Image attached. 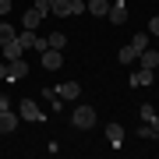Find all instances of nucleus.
Masks as SVG:
<instances>
[{
  "label": "nucleus",
  "mask_w": 159,
  "mask_h": 159,
  "mask_svg": "<svg viewBox=\"0 0 159 159\" xmlns=\"http://www.w3.org/2000/svg\"><path fill=\"white\" fill-rule=\"evenodd\" d=\"M46 43H50V50H64V46H67V35L53 32V35H46Z\"/></svg>",
  "instance_id": "nucleus-15"
},
{
  "label": "nucleus",
  "mask_w": 159,
  "mask_h": 159,
  "mask_svg": "<svg viewBox=\"0 0 159 159\" xmlns=\"http://www.w3.org/2000/svg\"><path fill=\"white\" fill-rule=\"evenodd\" d=\"M138 60H142V67L156 71V64H159V50H142V53H138Z\"/></svg>",
  "instance_id": "nucleus-13"
},
{
  "label": "nucleus",
  "mask_w": 159,
  "mask_h": 159,
  "mask_svg": "<svg viewBox=\"0 0 159 159\" xmlns=\"http://www.w3.org/2000/svg\"><path fill=\"white\" fill-rule=\"evenodd\" d=\"M0 50H4V60H21L25 46L18 43V35H14V39H11V43H4V46H0Z\"/></svg>",
  "instance_id": "nucleus-7"
},
{
  "label": "nucleus",
  "mask_w": 159,
  "mask_h": 159,
  "mask_svg": "<svg viewBox=\"0 0 159 159\" xmlns=\"http://www.w3.org/2000/svg\"><path fill=\"white\" fill-rule=\"evenodd\" d=\"M138 117H142V124H152V120H156V110L148 106V102H142V113H138Z\"/></svg>",
  "instance_id": "nucleus-18"
},
{
  "label": "nucleus",
  "mask_w": 159,
  "mask_h": 159,
  "mask_svg": "<svg viewBox=\"0 0 159 159\" xmlns=\"http://www.w3.org/2000/svg\"><path fill=\"white\" fill-rule=\"evenodd\" d=\"M39 60H43L46 71H60V67H64V53H60V50H43Z\"/></svg>",
  "instance_id": "nucleus-4"
},
{
  "label": "nucleus",
  "mask_w": 159,
  "mask_h": 159,
  "mask_svg": "<svg viewBox=\"0 0 159 159\" xmlns=\"http://www.w3.org/2000/svg\"><path fill=\"white\" fill-rule=\"evenodd\" d=\"M18 117L29 120V124H46V113L39 110V102H32V99H21V106H18Z\"/></svg>",
  "instance_id": "nucleus-1"
},
{
  "label": "nucleus",
  "mask_w": 159,
  "mask_h": 159,
  "mask_svg": "<svg viewBox=\"0 0 159 159\" xmlns=\"http://www.w3.org/2000/svg\"><path fill=\"white\" fill-rule=\"evenodd\" d=\"M85 11H89V14H96V18H106L110 0H89V4H85Z\"/></svg>",
  "instance_id": "nucleus-11"
},
{
  "label": "nucleus",
  "mask_w": 159,
  "mask_h": 159,
  "mask_svg": "<svg viewBox=\"0 0 159 159\" xmlns=\"http://www.w3.org/2000/svg\"><path fill=\"white\" fill-rule=\"evenodd\" d=\"M32 50H35V53H43V50H50V43H46L43 35H32Z\"/></svg>",
  "instance_id": "nucleus-21"
},
{
  "label": "nucleus",
  "mask_w": 159,
  "mask_h": 159,
  "mask_svg": "<svg viewBox=\"0 0 159 159\" xmlns=\"http://www.w3.org/2000/svg\"><path fill=\"white\" fill-rule=\"evenodd\" d=\"M25 74H29V64L25 60H7V78L11 81H21Z\"/></svg>",
  "instance_id": "nucleus-5"
},
{
  "label": "nucleus",
  "mask_w": 159,
  "mask_h": 159,
  "mask_svg": "<svg viewBox=\"0 0 159 159\" xmlns=\"http://www.w3.org/2000/svg\"><path fill=\"white\" fill-rule=\"evenodd\" d=\"M106 14H110V21H113V25H124V21H127V4H124V0H117Z\"/></svg>",
  "instance_id": "nucleus-8"
},
{
  "label": "nucleus",
  "mask_w": 159,
  "mask_h": 159,
  "mask_svg": "<svg viewBox=\"0 0 159 159\" xmlns=\"http://www.w3.org/2000/svg\"><path fill=\"white\" fill-rule=\"evenodd\" d=\"M152 131H156V138H159V113H156V120H152Z\"/></svg>",
  "instance_id": "nucleus-27"
},
{
  "label": "nucleus",
  "mask_w": 159,
  "mask_h": 159,
  "mask_svg": "<svg viewBox=\"0 0 159 159\" xmlns=\"http://www.w3.org/2000/svg\"><path fill=\"white\" fill-rule=\"evenodd\" d=\"M57 96L60 99H78L81 96V85H78V81H64V85H57Z\"/></svg>",
  "instance_id": "nucleus-9"
},
{
  "label": "nucleus",
  "mask_w": 159,
  "mask_h": 159,
  "mask_svg": "<svg viewBox=\"0 0 159 159\" xmlns=\"http://www.w3.org/2000/svg\"><path fill=\"white\" fill-rule=\"evenodd\" d=\"M35 11H39L43 18H46V14H53V0H35Z\"/></svg>",
  "instance_id": "nucleus-19"
},
{
  "label": "nucleus",
  "mask_w": 159,
  "mask_h": 159,
  "mask_svg": "<svg viewBox=\"0 0 159 159\" xmlns=\"http://www.w3.org/2000/svg\"><path fill=\"white\" fill-rule=\"evenodd\" d=\"M106 138H110L113 148H120V142H124V127H120V124H106Z\"/></svg>",
  "instance_id": "nucleus-12"
},
{
  "label": "nucleus",
  "mask_w": 159,
  "mask_h": 159,
  "mask_svg": "<svg viewBox=\"0 0 159 159\" xmlns=\"http://www.w3.org/2000/svg\"><path fill=\"white\" fill-rule=\"evenodd\" d=\"M11 7H14V0H0V18H4L7 11H11Z\"/></svg>",
  "instance_id": "nucleus-25"
},
{
  "label": "nucleus",
  "mask_w": 159,
  "mask_h": 159,
  "mask_svg": "<svg viewBox=\"0 0 159 159\" xmlns=\"http://www.w3.org/2000/svg\"><path fill=\"white\" fill-rule=\"evenodd\" d=\"M117 57H120V64H134V60H138V50H134V46H131V43H127V46H124V50H120V53H117Z\"/></svg>",
  "instance_id": "nucleus-16"
},
{
  "label": "nucleus",
  "mask_w": 159,
  "mask_h": 159,
  "mask_svg": "<svg viewBox=\"0 0 159 159\" xmlns=\"http://www.w3.org/2000/svg\"><path fill=\"white\" fill-rule=\"evenodd\" d=\"M78 131H89V127H96V110L92 106H78L74 110V120H71Z\"/></svg>",
  "instance_id": "nucleus-3"
},
{
  "label": "nucleus",
  "mask_w": 159,
  "mask_h": 159,
  "mask_svg": "<svg viewBox=\"0 0 159 159\" xmlns=\"http://www.w3.org/2000/svg\"><path fill=\"white\" fill-rule=\"evenodd\" d=\"M148 35H159V14L152 18V21H148Z\"/></svg>",
  "instance_id": "nucleus-24"
},
{
  "label": "nucleus",
  "mask_w": 159,
  "mask_h": 159,
  "mask_svg": "<svg viewBox=\"0 0 159 159\" xmlns=\"http://www.w3.org/2000/svg\"><path fill=\"white\" fill-rule=\"evenodd\" d=\"M156 71H159V64H156Z\"/></svg>",
  "instance_id": "nucleus-29"
},
{
  "label": "nucleus",
  "mask_w": 159,
  "mask_h": 159,
  "mask_svg": "<svg viewBox=\"0 0 159 159\" xmlns=\"http://www.w3.org/2000/svg\"><path fill=\"white\" fill-rule=\"evenodd\" d=\"M138 138H156V131H152V124H142V127H138Z\"/></svg>",
  "instance_id": "nucleus-22"
},
{
  "label": "nucleus",
  "mask_w": 159,
  "mask_h": 159,
  "mask_svg": "<svg viewBox=\"0 0 159 159\" xmlns=\"http://www.w3.org/2000/svg\"><path fill=\"white\" fill-rule=\"evenodd\" d=\"M18 120L21 117H18L14 110H4V113H0V134H11V131L18 127Z\"/></svg>",
  "instance_id": "nucleus-6"
},
{
  "label": "nucleus",
  "mask_w": 159,
  "mask_h": 159,
  "mask_svg": "<svg viewBox=\"0 0 159 159\" xmlns=\"http://www.w3.org/2000/svg\"><path fill=\"white\" fill-rule=\"evenodd\" d=\"M131 85H134V89H145V85H152V71H148V67L134 71V74H131Z\"/></svg>",
  "instance_id": "nucleus-10"
},
{
  "label": "nucleus",
  "mask_w": 159,
  "mask_h": 159,
  "mask_svg": "<svg viewBox=\"0 0 159 159\" xmlns=\"http://www.w3.org/2000/svg\"><path fill=\"white\" fill-rule=\"evenodd\" d=\"M53 14H57V18L85 14V0H53Z\"/></svg>",
  "instance_id": "nucleus-2"
},
{
  "label": "nucleus",
  "mask_w": 159,
  "mask_h": 159,
  "mask_svg": "<svg viewBox=\"0 0 159 159\" xmlns=\"http://www.w3.org/2000/svg\"><path fill=\"white\" fill-rule=\"evenodd\" d=\"M131 46H134L138 53H142V50H148V35H142V32H138L134 39H131Z\"/></svg>",
  "instance_id": "nucleus-20"
},
{
  "label": "nucleus",
  "mask_w": 159,
  "mask_h": 159,
  "mask_svg": "<svg viewBox=\"0 0 159 159\" xmlns=\"http://www.w3.org/2000/svg\"><path fill=\"white\" fill-rule=\"evenodd\" d=\"M18 43H21V46H25V50H32V32H29V29H25V35H18Z\"/></svg>",
  "instance_id": "nucleus-23"
},
{
  "label": "nucleus",
  "mask_w": 159,
  "mask_h": 159,
  "mask_svg": "<svg viewBox=\"0 0 159 159\" xmlns=\"http://www.w3.org/2000/svg\"><path fill=\"white\" fill-rule=\"evenodd\" d=\"M14 35H18V32L11 29V25H7V21H0V46H4V43H11Z\"/></svg>",
  "instance_id": "nucleus-17"
},
{
  "label": "nucleus",
  "mask_w": 159,
  "mask_h": 159,
  "mask_svg": "<svg viewBox=\"0 0 159 159\" xmlns=\"http://www.w3.org/2000/svg\"><path fill=\"white\" fill-rule=\"evenodd\" d=\"M156 43H159V35H156ZM156 50H159V46H156Z\"/></svg>",
  "instance_id": "nucleus-28"
},
{
  "label": "nucleus",
  "mask_w": 159,
  "mask_h": 159,
  "mask_svg": "<svg viewBox=\"0 0 159 159\" xmlns=\"http://www.w3.org/2000/svg\"><path fill=\"white\" fill-rule=\"evenodd\" d=\"M39 21H43V14L35 11V7H29V11L21 14V25H25V29H29V32H32V29H35V25H39Z\"/></svg>",
  "instance_id": "nucleus-14"
},
{
  "label": "nucleus",
  "mask_w": 159,
  "mask_h": 159,
  "mask_svg": "<svg viewBox=\"0 0 159 159\" xmlns=\"http://www.w3.org/2000/svg\"><path fill=\"white\" fill-rule=\"evenodd\" d=\"M4 78H7V60L0 64V81H4Z\"/></svg>",
  "instance_id": "nucleus-26"
}]
</instances>
